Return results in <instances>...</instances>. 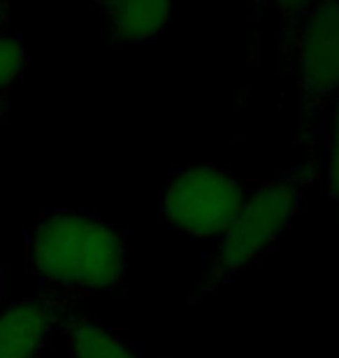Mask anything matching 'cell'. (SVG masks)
<instances>
[{"label": "cell", "instance_id": "cell-11", "mask_svg": "<svg viewBox=\"0 0 339 358\" xmlns=\"http://www.w3.org/2000/svg\"><path fill=\"white\" fill-rule=\"evenodd\" d=\"M5 305V282H3V272H0V307Z\"/></svg>", "mask_w": 339, "mask_h": 358}, {"label": "cell", "instance_id": "cell-7", "mask_svg": "<svg viewBox=\"0 0 339 358\" xmlns=\"http://www.w3.org/2000/svg\"><path fill=\"white\" fill-rule=\"evenodd\" d=\"M70 358H142L133 345L93 319L66 321Z\"/></svg>", "mask_w": 339, "mask_h": 358}, {"label": "cell", "instance_id": "cell-3", "mask_svg": "<svg viewBox=\"0 0 339 358\" xmlns=\"http://www.w3.org/2000/svg\"><path fill=\"white\" fill-rule=\"evenodd\" d=\"M247 186L216 166L184 168L165 182L158 200L163 221L177 233L219 240L247 200Z\"/></svg>", "mask_w": 339, "mask_h": 358}, {"label": "cell", "instance_id": "cell-10", "mask_svg": "<svg viewBox=\"0 0 339 358\" xmlns=\"http://www.w3.org/2000/svg\"><path fill=\"white\" fill-rule=\"evenodd\" d=\"M7 24V5H0V31H5Z\"/></svg>", "mask_w": 339, "mask_h": 358}, {"label": "cell", "instance_id": "cell-4", "mask_svg": "<svg viewBox=\"0 0 339 358\" xmlns=\"http://www.w3.org/2000/svg\"><path fill=\"white\" fill-rule=\"evenodd\" d=\"M300 87L314 103H330L339 91V3L302 10L295 33Z\"/></svg>", "mask_w": 339, "mask_h": 358}, {"label": "cell", "instance_id": "cell-8", "mask_svg": "<svg viewBox=\"0 0 339 358\" xmlns=\"http://www.w3.org/2000/svg\"><path fill=\"white\" fill-rule=\"evenodd\" d=\"M28 68V52L17 33L0 31V105H5L7 93L24 77Z\"/></svg>", "mask_w": 339, "mask_h": 358}, {"label": "cell", "instance_id": "cell-6", "mask_svg": "<svg viewBox=\"0 0 339 358\" xmlns=\"http://www.w3.org/2000/svg\"><path fill=\"white\" fill-rule=\"evenodd\" d=\"M100 12L119 42L144 45L165 28L172 7L161 0H119V3H103Z\"/></svg>", "mask_w": 339, "mask_h": 358}, {"label": "cell", "instance_id": "cell-5", "mask_svg": "<svg viewBox=\"0 0 339 358\" xmlns=\"http://www.w3.org/2000/svg\"><path fill=\"white\" fill-rule=\"evenodd\" d=\"M59 303L26 298L0 307V358H38L61 324Z\"/></svg>", "mask_w": 339, "mask_h": 358}, {"label": "cell", "instance_id": "cell-12", "mask_svg": "<svg viewBox=\"0 0 339 358\" xmlns=\"http://www.w3.org/2000/svg\"><path fill=\"white\" fill-rule=\"evenodd\" d=\"M3 119H5V105H0V124H3Z\"/></svg>", "mask_w": 339, "mask_h": 358}, {"label": "cell", "instance_id": "cell-9", "mask_svg": "<svg viewBox=\"0 0 339 358\" xmlns=\"http://www.w3.org/2000/svg\"><path fill=\"white\" fill-rule=\"evenodd\" d=\"M326 173H328V191L335 200H339V91L330 100L328 117V140H326Z\"/></svg>", "mask_w": 339, "mask_h": 358}, {"label": "cell", "instance_id": "cell-2", "mask_svg": "<svg viewBox=\"0 0 339 358\" xmlns=\"http://www.w3.org/2000/svg\"><path fill=\"white\" fill-rule=\"evenodd\" d=\"M312 168H293L247 193L242 210L219 238L209 282H228L279 242L312 184Z\"/></svg>", "mask_w": 339, "mask_h": 358}, {"label": "cell", "instance_id": "cell-1", "mask_svg": "<svg viewBox=\"0 0 339 358\" xmlns=\"http://www.w3.org/2000/svg\"><path fill=\"white\" fill-rule=\"evenodd\" d=\"M26 266L52 289L105 293L126 275V240L93 212L52 210L28 228Z\"/></svg>", "mask_w": 339, "mask_h": 358}]
</instances>
